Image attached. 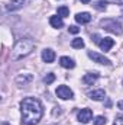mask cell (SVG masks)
<instances>
[{
  "label": "cell",
  "instance_id": "obj_1",
  "mask_svg": "<svg viewBox=\"0 0 123 125\" xmlns=\"http://www.w3.org/2000/svg\"><path fill=\"white\" fill-rule=\"evenodd\" d=\"M22 111V125H36L44 114L42 103L35 97H25L20 102Z\"/></svg>",
  "mask_w": 123,
  "mask_h": 125
},
{
  "label": "cell",
  "instance_id": "obj_2",
  "mask_svg": "<svg viewBox=\"0 0 123 125\" xmlns=\"http://www.w3.org/2000/svg\"><path fill=\"white\" fill-rule=\"evenodd\" d=\"M33 48H35V42L29 39V38H23V39H19L16 44H15V47H13V50H12V60L13 61H18V60H22L23 57H28L29 54H31L32 51H33Z\"/></svg>",
  "mask_w": 123,
  "mask_h": 125
},
{
  "label": "cell",
  "instance_id": "obj_3",
  "mask_svg": "<svg viewBox=\"0 0 123 125\" xmlns=\"http://www.w3.org/2000/svg\"><path fill=\"white\" fill-rule=\"evenodd\" d=\"M100 26H101L104 31L116 33V35H122L123 33L122 25H120L116 19H103V21L100 22Z\"/></svg>",
  "mask_w": 123,
  "mask_h": 125
},
{
  "label": "cell",
  "instance_id": "obj_4",
  "mask_svg": "<svg viewBox=\"0 0 123 125\" xmlns=\"http://www.w3.org/2000/svg\"><path fill=\"white\" fill-rule=\"evenodd\" d=\"M57 96H58L60 99L67 100V99H72V97H74V93H72V90H71L68 86H58V89H57Z\"/></svg>",
  "mask_w": 123,
  "mask_h": 125
},
{
  "label": "cell",
  "instance_id": "obj_5",
  "mask_svg": "<svg viewBox=\"0 0 123 125\" xmlns=\"http://www.w3.org/2000/svg\"><path fill=\"white\" fill-rule=\"evenodd\" d=\"M88 57L91 58L94 62H98V64H104V65H110V60L106 58L104 55L98 54V52H94V51H88Z\"/></svg>",
  "mask_w": 123,
  "mask_h": 125
},
{
  "label": "cell",
  "instance_id": "obj_6",
  "mask_svg": "<svg viewBox=\"0 0 123 125\" xmlns=\"http://www.w3.org/2000/svg\"><path fill=\"white\" fill-rule=\"evenodd\" d=\"M77 118H78V121L80 122H83V124H87V122H90L93 118V112L90 109H81L80 112H78V115H77Z\"/></svg>",
  "mask_w": 123,
  "mask_h": 125
},
{
  "label": "cell",
  "instance_id": "obj_7",
  "mask_svg": "<svg viewBox=\"0 0 123 125\" xmlns=\"http://www.w3.org/2000/svg\"><path fill=\"white\" fill-rule=\"evenodd\" d=\"M114 45V41L112 38H101V41L98 42V47L103 51H110V48Z\"/></svg>",
  "mask_w": 123,
  "mask_h": 125
},
{
  "label": "cell",
  "instance_id": "obj_8",
  "mask_svg": "<svg viewBox=\"0 0 123 125\" xmlns=\"http://www.w3.org/2000/svg\"><path fill=\"white\" fill-rule=\"evenodd\" d=\"M75 21H77L78 23H81V25H84V23H88V22L91 21V15H90V13H87V12L77 13V15H75Z\"/></svg>",
  "mask_w": 123,
  "mask_h": 125
},
{
  "label": "cell",
  "instance_id": "obj_9",
  "mask_svg": "<svg viewBox=\"0 0 123 125\" xmlns=\"http://www.w3.org/2000/svg\"><path fill=\"white\" fill-rule=\"evenodd\" d=\"M42 60L45 62H48V64L49 62H54V60H55V52L52 50H49V48L48 50H44L42 51Z\"/></svg>",
  "mask_w": 123,
  "mask_h": 125
},
{
  "label": "cell",
  "instance_id": "obj_10",
  "mask_svg": "<svg viewBox=\"0 0 123 125\" xmlns=\"http://www.w3.org/2000/svg\"><path fill=\"white\" fill-rule=\"evenodd\" d=\"M32 82V76L31 74H20L16 77V84L18 86H25L26 83Z\"/></svg>",
  "mask_w": 123,
  "mask_h": 125
},
{
  "label": "cell",
  "instance_id": "obj_11",
  "mask_svg": "<svg viewBox=\"0 0 123 125\" xmlns=\"http://www.w3.org/2000/svg\"><path fill=\"white\" fill-rule=\"evenodd\" d=\"M23 4H25V0H10L6 7H7V10H18V9H20Z\"/></svg>",
  "mask_w": 123,
  "mask_h": 125
},
{
  "label": "cell",
  "instance_id": "obj_12",
  "mask_svg": "<svg viewBox=\"0 0 123 125\" xmlns=\"http://www.w3.org/2000/svg\"><path fill=\"white\" fill-rule=\"evenodd\" d=\"M49 23L52 25V28H57V29L64 26V21H62L61 16H51L49 18Z\"/></svg>",
  "mask_w": 123,
  "mask_h": 125
},
{
  "label": "cell",
  "instance_id": "obj_13",
  "mask_svg": "<svg viewBox=\"0 0 123 125\" xmlns=\"http://www.w3.org/2000/svg\"><path fill=\"white\" fill-rule=\"evenodd\" d=\"M88 96L94 99V100H103L104 97H106V92L103 90V89H98V90H93L88 93Z\"/></svg>",
  "mask_w": 123,
  "mask_h": 125
},
{
  "label": "cell",
  "instance_id": "obj_14",
  "mask_svg": "<svg viewBox=\"0 0 123 125\" xmlns=\"http://www.w3.org/2000/svg\"><path fill=\"white\" fill-rule=\"evenodd\" d=\"M97 79H98V74H97V73H88V74H86V76L83 77V83H86V84H93V83H96Z\"/></svg>",
  "mask_w": 123,
  "mask_h": 125
},
{
  "label": "cell",
  "instance_id": "obj_15",
  "mask_svg": "<svg viewBox=\"0 0 123 125\" xmlns=\"http://www.w3.org/2000/svg\"><path fill=\"white\" fill-rule=\"evenodd\" d=\"M60 64H61L64 68H74L75 67V62L72 61L70 57H61L60 58Z\"/></svg>",
  "mask_w": 123,
  "mask_h": 125
},
{
  "label": "cell",
  "instance_id": "obj_16",
  "mask_svg": "<svg viewBox=\"0 0 123 125\" xmlns=\"http://www.w3.org/2000/svg\"><path fill=\"white\" fill-rule=\"evenodd\" d=\"M71 47L77 48V50H81V48H84V41L81 38H75V39L71 41Z\"/></svg>",
  "mask_w": 123,
  "mask_h": 125
},
{
  "label": "cell",
  "instance_id": "obj_17",
  "mask_svg": "<svg viewBox=\"0 0 123 125\" xmlns=\"http://www.w3.org/2000/svg\"><path fill=\"white\" fill-rule=\"evenodd\" d=\"M58 16H61V18H67V16H70V9L67 7V6H61V7H58Z\"/></svg>",
  "mask_w": 123,
  "mask_h": 125
},
{
  "label": "cell",
  "instance_id": "obj_18",
  "mask_svg": "<svg viewBox=\"0 0 123 125\" xmlns=\"http://www.w3.org/2000/svg\"><path fill=\"white\" fill-rule=\"evenodd\" d=\"M93 7L97 10H106V1H96L93 3Z\"/></svg>",
  "mask_w": 123,
  "mask_h": 125
},
{
  "label": "cell",
  "instance_id": "obj_19",
  "mask_svg": "<svg viewBox=\"0 0 123 125\" xmlns=\"http://www.w3.org/2000/svg\"><path fill=\"white\" fill-rule=\"evenodd\" d=\"M54 80H55V74H52V73H49L44 77V83H46V84H51Z\"/></svg>",
  "mask_w": 123,
  "mask_h": 125
},
{
  "label": "cell",
  "instance_id": "obj_20",
  "mask_svg": "<svg viewBox=\"0 0 123 125\" xmlns=\"http://www.w3.org/2000/svg\"><path fill=\"white\" fill-rule=\"evenodd\" d=\"M106 116H96L94 118V125H106Z\"/></svg>",
  "mask_w": 123,
  "mask_h": 125
},
{
  "label": "cell",
  "instance_id": "obj_21",
  "mask_svg": "<svg viewBox=\"0 0 123 125\" xmlns=\"http://www.w3.org/2000/svg\"><path fill=\"white\" fill-rule=\"evenodd\" d=\"M113 125H123V115H117Z\"/></svg>",
  "mask_w": 123,
  "mask_h": 125
},
{
  "label": "cell",
  "instance_id": "obj_22",
  "mask_svg": "<svg viewBox=\"0 0 123 125\" xmlns=\"http://www.w3.org/2000/svg\"><path fill=\"white\" fill-rule=\"evenodd\" d=\"M68 31L71 32V33H78V32H80V28H78V26H75V25H72V26H70V28H68Z\"/></svg>",
  "mask_w": 123,
  "mask_h": 125
},
{
  "label": "cell",
  "instance_id": "obj_23",
  "mask_svg": "<svg viewBox=\"0 0 123 125\" xmlns=\"http://www.w3.org/2000/svg\"><path fill=\"white\" fill-rule=\"evenodd\" d=\"M104 1H112V3H116V4H123V0H104Z\"/></svg>",
  "mask_w": 123,
  "mask_h": 125
},
{
  "label": "cell",
  "instance_id": "obj_24",
  "mask_svg": "<svg viewBox=\"0 0 123 125\" xmlns=\"http://www.w3.org/2000/svg\"><path fill=\"white\" fill-rule=\"evenodd\" d=\"M117 106H119V109H122L123 111V100H120V102L117 103Z\"/></svg>",
  "mask_w": 123,
  "mask_h": 125
},
{
  "label": "cell",
  "instance_id": "obj_25",
  "mask_svg": "<svg viewBox=\"0 0 123 125\" xmlns=\"http://www.w3.org/2000/svg\"><path fill=\"white\" fill-rule=\"evenodd\" d=\"M110 105H112V103H110V100L107 99V102H106V106H107V108H110Z\"/></svg>",
  "mask_w": 123,
  "mask_h": 125
},
{
  "label": "cell",
  "instance_id": "obj_26",
  "mask_svg": "<svg viewBox=\"0 0 123 125\" xmlns=\"http://www.w3.org/2000/svg\"><path fill=\"white\" fill-rule=\"evenodd\" d=\"M81 3H86L87 4V3H90V0H81Z\"/></svg>",
  "mask_w": 123,
  "mask_h": 125
},
{
  "label": "cell",
  "instance_id": "obj_27",
  "mask_svg": "<svg viewBox=\"0 0 123 125\" xmlns=\"http://www.w3.org/2000/svg\"><path fill=\"white\" fill-rule=\"evenodd\" d=\"M1 125H9V124H7V122H3V124H1Z\"/></svg>",
  "mask_w": 123,
  "mask_h": 125
},
{
  "label": "cell",
  "instance_id": "obj_28",
  "mask_svg": "<svg viewBox=\"0 0 123 125\" xmlns=\"http://www.w3.org/2000/svg\"><path fill=\"white\" fill-rule=\"evenodd\" d=\"M122 18H123V10H122Z\"/></svg>",
  "mask_w": 123,
  "mask_h": 125
}]
</instances>
